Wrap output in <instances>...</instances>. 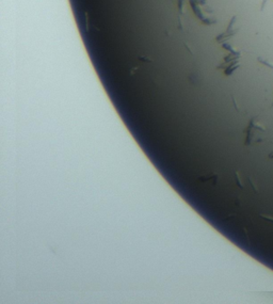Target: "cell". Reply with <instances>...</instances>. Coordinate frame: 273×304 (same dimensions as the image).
I'll list each match as a JSON object with an SVG mask.
<instances>
[{
  "mask_svg": "<svg viewBox=\"0 0 273 304\" xmlns=\"http://www.w3.org/2000/svg\"><path fill=\"white\" fill-rule=\"evenodd\" d=\"M266 2H267V0H264V1H262V4H261V10H264V8H265V4H266Z\"/></svg>",
  "mask_w": 273,
  "mask_h": 304,
  "instance_id": "3957f363",
  "label": "cell"
},
{
  "mask_svg": "<svg viewBox=\"0 0 273 304\" xmlns=\"http://www.w3.org/2000/svg\"><path fill=\"white\" fill-rule=\"evenodd\" d=\"M258 61H259L260 63H262V64H265L266 66H269V67H271V68H273V65L271 64V63H269V62H267V61H265V60H262V59H260V58H258Z\"/></svg>",
  "mask_w": 273,
  "mask_h": 304,
  "instance_id": "6da1fadb",
  "label": "cell"
},
{
  "mask_svg": "<svg viewBox=\"0 0 273 304\" xmlns=\"http://www.w3.org/2000/svg\"><path fill=\"white\" fill-rule=\"evenodd\" d=\"M262 218H264V219H266L267 221H270V222L273 223V218L272 217H266V216H262Z\"/></svg>",
  "mask_w": 273,
  "mask_h": 304,
  "instance_id": "7a4b0ae2",
  "label": "cell"
},
{
  "mask_svg": "<svg viewBox=\"0 0 273 304\" xmlns=\"http://www.w3.org/2000/svg\"><path fill=\"white\" fill-rule=\"evenodd\" d=\"M270 157H273V153H272V154H271V156H270Z\"/></svg>",
  "mask_w": 273,
  "mask_h": 304,
  "instance_id": "277c9868",
  "label": "cell"
}]
</instances>
